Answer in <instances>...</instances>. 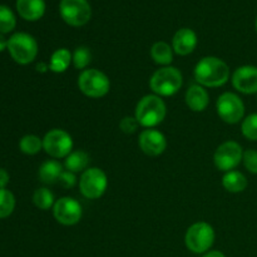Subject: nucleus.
I'll return each mask as SVG.
<instances>
[{"mask_svg":"<svg viewBox=\"0 0 257 257\" xmlns=\"http://www.w3.org/2000/svg\"><path fill=\"white\" fill-rule=\"evenodd\" d=\"M151 57L157 64L168 67L173 60V49L166 42H157L151 48Z\"/></svg>","mask_w":257,"mask_h":257,"instance_id":"4be33fe9","label":"nucleus"},{"mask_svg":"<svg viewBox=\"0 0 257 257\" xmlns=\"http://www.w3.org/2000/svg\"><path fill=\"white\" fill-rule=\"evenodd\" d=\"M73 140L68 132L64 130L49 131L43 138V150L53 158H67V156L72 152Z\"/></svg>","mask_w":257,"mask_h":257,"instance_id":"9d476101","label":"nucleus"},{"mask_svg":"<svg viewBox=\"0 0 257 257\" xmlns=\"http://www.w3.org/2000/svg\"><path fill=\"white\" fill-rule=\"evenodd\" d=\"M8 183H9V173L3 170V168H0V190L7 187Z\"/></svg>","mask_w":257,"mask_h":257,"instance_id":"2f4dec72","label":"nucleus"},{"mask_svg":"<svg viewBox=\"0 0 257 257\" xmlns=\"http://www.w3.org/2000/svg\"><path fill=\"white\" fill-rule=\"evenodd\" d=\"M222 186L228 192L240 193L247 187V178L238 171H230L226 172L222 177Z\"/></svg>","mask_w":257,"mask_h":257,"instance_id":"a211bd4d","label":"nucleus"},{"mask_svg":"<svg viewBox=\"0 0 257 257\" xmlns=\"http://www.w3.org/2000/svg\"><path fill=\"white\" fill-rule=\"evenodd\" d=\"M62 172V163L55 160L45 161L39 168V178L42 182L47 183V185H53V183H55L59 180Z\"/></svg>","mask_w":257,"mask_h":257,"instance_id":"6ab92c4d","label":"nucleus"},{"mask_svg":"<svg viewBox=\"0 0 257 257\" xmlns=\"http://www.w3.org/2000/svg\"><path fill=\"white\" fill-rule=\"evenodd\" d=\"M90 60H92V54L87 47H78L73 53V64H74L75 69L85 70V68L89 65Z\"/></svg>","mask_w":257,"mask_h":257,"instance_id":"bb28decb","label":"nucleus"},{"mask_svg":"<svg viewBox=\"0 0 257 257\" xmlns=\"http://www.w3.org/2000/svg\"><path fill=\"white\" fill-rule=\"evenodd\" d=\"M5 48H8V40L5 39L4 35L0 33V52H3V50L5 49Z\"/></svg>","mask_w":257,"mask_h":257,"instance_id":"72a5a7b5","label":"nucleus"},{"mask_svg":"<svg viewBox=\"0 0 257 257\" xmlns=\"http://www.w3.org/2000/svg\"><path fill=\"white\" fill-rule=\"evenodd\" d=\"M186 246L195 253H205L215 242V231L207 222H196L190 226L185 236Z\"/></svg>","mask_w":257,"mask_h":257,"instance_id":"39448f33","label":"nucleus"},{"mask_svg":"<svg viewBox=\"0 0 257 257\" xmlns=\"http://www.w3.org/2000/svg\"><path fill=\"white\" fill-rule=\"evenodd\" d=\"M89 163V156L84 151H74L70 152L65 158L64 166L67 171H70L73 173L84 172Z\"/></svg>","mask_w":257,"mask_h":257,"instance_id":"aec40b11","label":"nucleus"},{"mask_svg":"<svg viewBox=\"0 0 257 257\" xmlns=\"http://www.w3.org/2000/svg\"><path fill=\"white\" fill-rule=\"evenodd\" d=\"M17 10L23 19L28 22H37L44 15V0H17Z\"/></svg>","mask_w":257,"mask_h":257,"instance_id":"f3484780","label":"nucleus"},{"mask_svg":"<svg viewBox=\"0 0 257 257\" xmlns=\"http://www.w3.org/2000/svg\"><path fill=\"white\" fill-rule=\"evenodd\" d=\"M80 92L89 98H102L110 89L109 78L98 69H85L78 78Z\"/></svg>","mask_w":257,"mask_h":257,"instance_id":"423d86ee","label":"nucleus"},{"mask_svg":"<svg viewBox=\"0 0 257 257\" xmlns=\"http://www.w3.org/2000/svg\"><path fill=\"white\" fill-rule=\"evenodd\" d=\"M197 47V35L190 28H182L177 30L172 39V49L176 54L185 55L191 54Z\"/></svg>","mask_w":257,"mask_h":257,"instance_id":"2eb2a0df","label":"nucleus"},{"mask_svg":"<svg viewBox=\"0 0 257 257\" xmlns=\"http://www.w3.org/2000/svg\"><path fill=\"white\" fill-rule=\"evenodd\" d=\"M243 166L250 173L257 175V151L256 150H247L243 152L242 157Z\"/></svg>","mask_w":257,"mask_h":257,"instance_id":"c85d7f7f","label":"nucleus"},{"mask_svg":"<svg viewBox=\"0 0 257 257\" xmlns=\"http://www.w3.org/2000/svg\"><path fill=\"white\" fill-rule=\"evenodd\" d=\"M17 25V19H15L14 13L12 9L5 5H0V33H10Z\"/></svg>","mask_w":257,"mask_h":257,"instance_id":"393cba45","label":"nucleus"},{"mask_svg":"<svg viewBox=\"0 0 257 257\" xmlns=\"http://www.w3.org/2000/svg\"><path fill=\"white\" fill-rule=\"evenodd\" d=\"M167 108L162 98L157 94L145 95L136 107V119L145 128H153L163 122Z\"/></svg>","mask_w":257,"mask_h":257,"instance_id":"f03ea898","label":"nucleus"},{"mask_svg":"<svg viewBox=\"0 0 257 257\" xmlns=\"http://www.w3.org/2000/svg\"><path fill=\"white\" fill-rule=\"evenodd\" d=\"M73 62V55L65 48L57 49L52 54L49 63V69L54 73H64Z\"/></svg>","mask_w":257,"mask_h":257,"instance_id":"412c9836","label":"nucleus"},{"mask_svg":"<svg viewBox=\"0 0 257 257\" xmlns=\"http://www.w3.org/2000/svg\"><path fill=\"white\" fill-rule=\"evenodd\" d=\"M216 109L221 119L228 124H236L243 119L245 104L237 94L226 92L217 98Z\"/></svg>","mask_w":257,"mask_h":257,"instance_id":"1a4fd4ad","label":"nucleus"},{"mask_svg":"<svg viewBox=\"0 0 257 257\" xmlns=\"http://www.w3.org/2000/svg\"><path fill=\"white\" fill-rule=\"evenodd\" d=\"M183 83L182 73L175 67H163L153 73L150 87L160 97H171L181 89Z\"/></svg>","mask_w":257,"mask_h":257,"instance_id":"7ed1b4c3","label":"nucleus"},{"mask_svg":"<svg viewBox=\"0 0 257 257\" xmlns=\"http://www.w3.org/2000/svg\"><path fill=\"white\" fill-rule=\"evenodd\" d=\"M241 131H242V135L247 140L257 141V113H252V114L247 115L242 120Z\"/></svg>","mask_w":257,"mask_h":257,"instance_id":"cd10ccee","label":"nucleus"},{"mask_svg":"<svg viewBox=\"0 0 257 257\" xmlns=\"http://www.w3.org/2000/svg\"><path fill=\"white\" fill-rule=\"evenodd\" d=\"M54 218L64 226H73L82 218V206L77 200L72 197H62L55 201L53 207Z\"/></svg>","mask_w":257,"mask_h":257,"instance_id":"f8f14e48","label":"nucleus"},{"mask_svg":"<svg viewBox=\"0 0 257 257\" xmlns=\"http://www.w3.org/2000/svg\"><path fill=\"white\" fill-rule=\"evenodd\" d=\"M242 157V147L235 141H227L218 146L215 156H213V161H215V166L217 167V170L230 172L240 165Z\"/></svg>","mask_w":257,"mask_h":257,"instance_id":"9b49d317","label":"nucleus"},{"mask_svg":"<svg viewBox=\"0 0 257 257\" xmlns=\"http://www.w3.org/2000/svg\"><path fill=\"white\" fill-rule=\"evenodd\" d=\"M107 175L100 168H87L79 180L80 193L88 200H97L104 195L107 190Z\"/></svg>","mask_w":257,"mask_h":257,"instance_id":"6e6552de","label":"nucleus"},{"mask_svg":"<svg viewBox=\"0 0 257 257\" xmlns=\"http://www.w3.org/2000/svg\"><path fill=\"white\" fill-rule=\"evenodd\" d=\"M59 13L62 19L74 28L83 27L92 18V8L88 0H62Z\"/></svg>","mask_w":257,"mask_h":257,"instance_id":"0eeeda50","label":"nucleus"},{"mask_svg":"<svg viewBox=\"0 0 257 257\" xmlns=\"http://www.w3.org/2000/svg\"><path fill=\"white\" fill-rule=\"evenodd\" d=\"M186 104L193 112H203L210 104V95L205 87L200 84H193L186 92Z\"/></svg>","mask_w":257,"mask_h":257,"instance_id":"dca6fc26","label":"nucleus"},{"mask_svg":"<svg viewBox=\"0 0 257 257\" xmlns=\"http://www.w3.org/2000/svg\"><path fill=\"white\" fill-rule=\"evenodd\" d=\"M58 182H59L64 188H73L75 186V183H77L75 173L70 172V171H63Z\"/></svg>","mask_w":257,"mask_h":257,"instance_id":"7c9ffc66","label":"nucleus"},{"mask_svg":"<svg viewBox=\"0 0 257 257\" xmlns=\"http://www.w3.org/2000/svg\"><path fill=\"white\" fill-rule=\"evenodd\" d=\"M33 202L39 210L47 211L49 208L54 207V195H53L52 191L45 187L38 188L34 195H33Z\"/></svg>","mask_w":257,"mask_h":257,"instance_id":"5701e85b","label":"nucleus"},{"mask_svg":"<svg viewBox=\"0 0 257 257\" xmlns=\"http://www.w3.org/2000/svg\"><path fill=\"white\" fill-rule=\"evenodd\" d=\"M138 145L142 150L143 153H146L150 157H157L162 155L167 148V140L165 135L161 133L160 131L153 130V128H147L142 131L138 138Z\"/></svg>","mask_w":257,"mask_h":257,"instance_id":"ddd939ff","label":"nucleus"},{"mask_svg":"<svg viewBox=\"0 0 257 257\" xmlns=\"http://www.w3.org/2000/svg\"><path fill=\"white\" fill-rule=\"evenodd\" d=\"M203 257H226L223 255L222 252H220V251H208V252H206V255Z\"/></svg>","mask_w":257,"mask_h":257,"instance_id":"473e14b6","label":"nucleus"},{"mask_svg":"<svg viewBox=\"0 0 257 257\" xmlns=\"http://www.w3.org/2000/svg\"><path fill=\"white\" fill-rule=\"evenodd\" d=\"M15 208V197L10 191L0 190V218H5L13 213Z\"/></svg>","mask_w":257,"mask_h":257,"instance_id":"a878e982","label":"nucleus"},{"mask_svg":"<svg viewBox=\"0 0 257 257\" xmlns=\"http://www.w3.org/2000/svg\"><path fill=\"white\" fill-rule=\"evenodd\" d=\"M232 85L236 90L243 94L257 93V67L242 65L237 68L232 74Z\"/></svg>","mask_w":257,"mask_h":257,"instance_id":"4468645a","label":"nucleus"},{"mask_svg":"<svg viewBox=\"0 0 257 257\" xmlns=\"http://www.w3.org/2000/svg\"><path fill=\"white\" fill-rule=\"evenodd\" d=\"M20 151L25 155H37L40 152L43 148V140H40L38 136L34 135H28L20 140L19 143Z\"/></svg>","mask_w":257,"mask_h":257,"instance_id":"b1692460","label":"nucleus"},{"mask_svg":"<svg viewBox=\"0 0 257 257\" xmlns=\"http://www.w3.org/2000/svg\"><path fill=\"white\" fill-rule=\"evenodd\" d=\"M195 79L202 87H222L230 79V68L217 57H205L196 64Z\"/></svg>","mask_w":257,"mask_h":257,"instance_id":"f257e3e1","label":"nucleus"},{"mask_svg":"<svg viewBox=\"0 0 257 257\" xmlns=\"http://www.w3.org/2000/svg\"><path fill=\"white\" fill-rule=\"evenodd\" d=\"M8 50L19 64H29L37 58L38 43L27 33H17L8 40Z\"/></svg>","mask_w":257,"mask_h":257,"instance_id":"20e7f679","label":"nucleus"},{"mask_svg":"<svg viewBox=\"0 0 257 257\" xmlns=\"http://www.w3.org/2000/svg\"><path fill=\"white\" fill-rule=\"evenodd\" d=\"M255 28H256V32H257V18H256V23H255Z\"/></svg>","mask_w":257,"mask_h":257,"instance_id":"c9c22d12","label":"nucleus"},{"mask_svg":"<svg viewBox=\"0 0 257 257\" xmlns=\"http://www.w3.org/2000/svg\"><path fill=\"white\" fill-rule=\"evenodd\" d=\"M37 69L39 70V72H45L47 69H49V67H47V65L44 64V63H40V64L37 65Z\"/></svg>","mask_w":257,"mask_h":257,"instance_id":"f704fd0d","label":"nucleus"},{"mask_svg":"<svg viewBox=\"0 0 257 257\" xmlns=\"http://www.w3.org/2000/svg\"><path fill=\"white\" fill-rule=\"evenodd\" d=\"M138 125V120L136 119V117H124L119 123V128L122 130L123 133H127V135H132L137 131Z\"/></svg>","mask_w":257,"mask_h":257,"instance_id":"c756f323","label":"nucleus"}]
</instances>
